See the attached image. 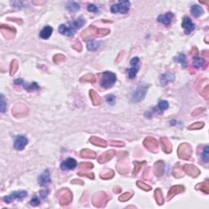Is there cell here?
<instances>
[{
  "mask_svg": "<svg viewBox=\"0 0 209 209\" xmlns=\"http://www.w3.org/2000/svg\"><path fill=\"white\" fill-rule=\"evenodd\" d=\"M117 77L115 74H114L113 72H110V71H106V72L102 73V75H101L100 84L105 89H109L114 86Z\"/></svg>",
  "mask_w": 209,
  "mask_h": 209,
  "instance_id": "cell-1",
  "label": "cell"
},
{
  "mask_svg": "<svg viewBox=\"0 0 209 209\" xmlns=\"http://www.w3.org/2000/svg\"><path fill=\"white\" fill-rule=\"evenodd\" d=\"M148 88H149L148 84L141 83L137 86V88L135 89L134 93L132 94V101L133 102H140V101H142L144 99V97H145L146 93H147Z\"/></svg>",
  "mask_w": 209,
  "mask_h": 209,
  "instance_id": "cell-2",
  "label": "cell"
},
{
  "mask_svg": "<svg viewBox=\"0 0 209 209\" xmlns=\"http://www.w3.org/2000/svg\"><path fill=\"white\" fill-rule=\"evenodd\" d=\"M130 6H131V3H130L129 1H128V0H122V1H119L116 4L112 5L111 7H110V11L112 13L120 12L122 14H126L128 13V11H129Z\"/></svg>",
  "mask_w": 209,
  "mask_h": 209,
  "instance_id": "cell-3",
  "label": "cell"
},
{
  "mask_svg": "<svg viewBox=\"0 0 209 209\" xmlns=\"http://www.w3.org/2000/svg\"><path fill=\"white\" fill-rule=\"evenodd\" d=\"M140 59L138 57H133L131 61H130V67L129 69L127 70V75H128V78L131 79V80H134L136 76H137V74L139 70V67H140Z\"/></svg>",
  "mask_w": 209,
  "mask_h": 209,
  "instance_id": "cell-4",
  "label": "cell"
},
{
  "mask_svg": "<svg viewBox=\"0 0 209 209\" xmlns=\"http://www.w3.org/2000/svg\"><path fill=\"white\" fill-rule=\"evenodd\" d=\"M192 154V149L187 143L181 144L178 148V156L180 159H189Z\"/></svg>",
  "mask_w": 209,
  "mask_h": 209,
  "instance_id": "cell-5",
  "label": "cell"
},
{
  "mask_svg": "<svg viewBox=\"0 0 209 209\" xmlns=\"http://www.w3.org/2000/svg\"><path fill=\"white\" fill-rule=\"evenodd\" d=\"M27 196L26 191H15L13 193H11V194H9L7 196H5L3 198V200L5 202L7 203H10L15 199H18V200H22L23 198H25Z\"/></svg>",
  "mask_w": 209,
  "mask_h": 209,
  "instance_id": "cell-6",
  "label": "cell"
},
{
  "mask_svg": "<svg viewBox=\"0 0 209 209\" xmlns=\"http://www.w3.org/2000/svg\"><path fill=\"white\" fill-rule=\"evenodd\" d=\"M143 145H145V147L146 149L150 150L151 152H154V153H156L158 151V146H159V144H158V141L154 138V137H146L145 139V141H143Z\"/></svg>",
  "mask_w": 209,
  "mask_h": 209,
  "instance_id": "cell-7",
  "label": "cell"
},
{
  "mask_svg": "<svg viewBox=\"0 0 209 209\" xmlns=\"http://www.w3.org/2000/svg\"><path fill=\"white\" fill-rule=\"evenodd\" d=\"M59 201L61 205L68 204L72 201V194L68 189H63L60 192Z\"/></svg>",
  "mask_w": 209,
  "mask_h": 209,
  "instance_id": "cell-8",
  "label": "cell"
},
{
  "mask_svg": "<svg viewBox=\"0 0 209 209\" xmlns=\"http://www.w3.org/2000/svg\"><path fill=\"white\" fill-rule=\"evenodd\" d=\"M28 144V139L25 136H18L14 141V148L17 150H22Z\"/></svg>",
  "mask_w": 209,
  "mask_h": 209,
  "instance_id": "cell-9",
  "label": "cell"
},
{
  "mask_svg": "<svg viewBox=\"0 0 209 209\" xmlns=\"http://www.w3.org/2000/svg\"><path fill=\"white\" fill-rule=\"evenodd\" d=\"M182 27L185 29V33L189 34L195 29V25L192 22L191 19L188 16H185L182 20Z\"/></svg>",
  "mask_w": 209,
  "mask_h": 209,
  "instance_id": "cell-10",
  "label": "cell"
},
{
  "mask_svg": "<svg viewBox=\"0 0 209 209\" xmlns=\"http://www.w3.org/2000/svg\"><path fill=\"white\" fill-rule=\"evenodd\" d=\"M38 182L40 186H46L51 182L50 172L48 169L45 170L38 178Z\"/></svg>",
  "mask_w": 209,
  "mask_h": 209,
  "instance_id": "cell-11",
  "label": "cell"
},
{
  "mask_svg": "<svg viewBox=\"0 0 209 209\" xmlns=\"http://www.w3.org/2000/svg\"><path fill=\"white\" fill-rule=\"evenodd\" d=\"M77 166V161L75 159L72 158H69L66 160L63 161L61 164V167L62 170L64 171H69V170H72L75 168Z\"/></svg>",
  "mask_w": 209,
  "mask_h": 209,
  "instance_id": "cell-12",
  "label": "cell"
},
{
  "mask_svg": "<svg viewBox=\"0 0 209 209\" xmlns=\"http://www.w3.org/2000/svg\"><path fill=\"white\" fill-rule=\"evenodd\" d=\"M174 15L172 12L171 11H168L165 14H162V15L159 16L158 17V21L162 23V24L165 25H170L171 23H172V20H173Z\"/></svg>",
  "mask_w": 209,
  "mask_h": 209,
  "instance_id": "cell-13",
  "label": "cell"
},
{
  "mask_svg": "<svg viewBox=\"0 0 209 209\" xmlns=\"http://www.w3.org/2000/svg\"><path fill=\"white\" fill-rule=\"evenodd\" d=\"M101 195V193H99V194H96V195L94 196V198H93V204L95 205L97 202H98V203L96 205V207H101V206L106 205V201L108 199L106 194L102 193V196Z\"/></svg>",
  "mask_w": 209,
  "mask_h": 209,
  "instance_id": "cell-14",
  "label": "cell"
},
{
  "mask_svg": "<svg viewBox=\"0 0 209 209\" xmlns=\"http://www.w3.org/2000/svg\"><path fill=\"white\" fill-rule=\"evenodd\" d=\"M115 154H116V152L115 150H108V151L105 152L98 158V162L100 163H106V162H108L112 159L113 157L115 155Z\"/></svg>",
  "mask_w": 209,
  "mask_h": 209,
  "instance_id": "cell-15",
  "label": "cell"
},
{
  "mask_svg": "<svg viewBox=\"0 0 209 209\" xmlns=\"http://www.w3.org/2000/svg\"><path fill=\"white\" fill-rule=\"evenodd\" d=\"M183 169L188 175L193 176V177H197L199 175V170L194 165H189V164H185L183 167Z\"/></svg>",
  "mask_w": 209,
  "mask_h": 209,
  "instance_id": "cell-16",
  "label": "cell"
},
{
  "mask_svg": "<svg viewBox=\"0 0 209 209\" xmlns=\"http://www.w3.org/2000/svg\"><path fill=\"white\" fill-rule=\"evenodd\" d=\"M15 84H22V85L24 86L25 89H26V90L29 91V92L39 89V86L38 84H36V83H31V84H25L24 82H23V80H20V79H18L17 80H16Z\"/></svg>",
  "mask_w": 209,
  "mask_h": 209,
  "instance_id": "cell-17",
  "label": "cell"
},
{
  "mask_svg": "<svg viewBox=\"0 0 209 209\" xmlns=\"http://www.w3.org/2000/svg\"><path fill=\"white\" fill-rule=\"evenodd\" d=\"M184 189H185V188H184V186H182V185H174V186H172V187L170 189L168 194H167V199H168V200L171 199V198H172V197H174L176 194H180V193H181V192L184 191Z\"/></svg>",
  "mask_w": 209,
  "mask_h": 209,
  "instance_id": "cell-18",
  "label": "cell"
},
{
  "mask_svg": "<svg viewBox=\"0 0 209 209\" xmlns=\"http://www.w3.org/2000/svg\"><path fill=\"white\" fill-rule=\"evenodd\" d=\"M84 24H85V20L83 17H80L76 19V20L70 22L69 23V26L75 31L76 30L80 29Z\"/></svg>",
  "mask_w": 209,
  "mask_h": 209,
  "instance_id": "cell-19",
  "label": "cell"
},
{
  "mask_svg": "<svg viewBox=\"0 0 209 209\" xmlns=\"http://www.w3.org/2000/svg\"><path fill=\"white\" fill-rule=\"evenodd\" d=\"M160 142L162 144V149H163V151L167 154H169L172 152V144L168 141V139L166 138V137H162L160 139Z\"/></svg>",
  "mask_w": 209,
  "mask_h": 209,
  "instance_id": "cell-20",
  "label": "cell"
},
{
  "mask_svg": "<svg viewBox=\"0 0 209 209\" xmlns=\"http://www.w3.org/2000/svg\"><path fill=\"white\" fill-rule=\"evenodd\" d=\"M58 30L61 34L66 36H72L75 34V31L72 30L70 26H66V25H61L58 28Z\"/></svg>",
  "mask_w": 209,
  "mask_h": 209,
  "instance_id": "cell-21",
  "label": "cell"
},
{
  "mask_svg": "<svg viewBox=\"0 0 209 209\" xmlns=\"http://www.w3.org/2000/svg\"><path fill=\"white\" fill-rule=\"evenodd\" d=\"M52 32H53L52 27H51L50 25H46L42 30L40 31L39 35L40 37L42 38L43 39H49L50 36L52 35Z\"/></svg>",
  "mask_w": 209,
  "mask_h": 209,
  "instance_id": "cell-22",
  "label": "cell"
},
{
  "mask_svg": "<svg viewBox=\"0 0 209 209\" xmlns=\"http://www.w3.org/2000/svg\"><path fill=\"white\" fill-rule=\"evenodd\" d=\"M163 172H164V163L162 161L156 162L154 165V174L158 176H161Z\"/></svg>",
  "mask_w": 209,
  "mask_h": 209,
  "instance_id": "cell-23",
  "label": "cell"
},
{
  "mask_svg": "<svg viewBox=\"0 0 209 209\" xmlns=\"http://www.w3.org/2000/svg\"><path fill=\"white\" fill-rule=\"evenodd\" d=\"M90 142L93 144L95 145H98V146H101V147H106L107 145V142L106 141H104L102 139L99 138V137H92L90 138Z\"/></svg>",
  "mask_w": 209,
  "mask_h": 209,
  "instance_id": "cell-24",
  "label": "cell"
},
{
  "mask_svg": "<svg viewBox=\"0 0 209 209\" xmlns=\"http://www.w3.org/2000/svg\"><path fill=\"white\" fill-rule=\"evenodd\" d=\"M175 77H174V75H172V74H164L161 76L160 78V82L161 84L162 85H166L167 83H169V82L173 81Z\"/></svg>",
  "mask_w": 209,
  "mask_h": 209,
  "instance_id": "cell-25",
  "label": "cell"
},
{
  "mask_svg": "<svg viewBox=\"0 0 209 209\" xmlns=\"http://www.w3.org/2000/svg\"><path fill=\"white\" fill-rule=\"evenodd\" d=\"M191 12L194 17H199L203 14V9L199 5H193L191 7Z\"/></svg>",
  "mask_w": 209,
  "mask_h": 209,
  "instance_id": "cell-26",
  "label": "cell"
},
{
  "mask_svg": "<svg viewBox=\"0 0 209 209\" xmlns=\"http://www.w3.org/2000/svg\"><path fill=\"white\" fill-rule=\"evenodd\" d=\"M101 43L97 41V40H89L87 43V48L89 51H96L99 48Z\"/></svg>",
  "mask_w": 209,
  "mask_h": 209,
  "instance_id": "cell-27",
  "label": "cell"
},
{
  "mask_svg": "<svg viewBox=\"0 0 209 209\" xmlns=\"http://www.w3.org/2000/svg\"><path fill=\"white\" fill-rule=\"evenodd\" d=\"M66 7H67V9H68L69 11L75 12V11H77L80 10V5L77 2H75V1H70V2H67V4H66Z\"/></svg>",
  "mask_w": 209,
  "mask_h": 209,
  "instance_id": "cell-28",
  "label": "cell"
},
{
  "mask_svg": "<svg viewBox=\"0 0 209 209\" xmlns=\"http://www.w3.org/2000/svg\"><path fill=\"white\" fill-rule=\"evenodd\" d=\"M175 61H177L179 63L181 64L183 68H185L186 67V65H187V61H186V57L184 53H180L179 55H177L176 57H174Z\"/></svg>",
  "mask_w": 209,
  "mask_h": 209,
  "instance_id": "cell-29",
  "label": "cell"
},
{
  "mask_svg": "<svg viewBox=\"0 0 209 209\" xmlns=\"http://www.w3.org/2000/svg\"><path fill=\"white\" fill-rule=\"evenodd\" d=\"M90 97L94 106H99L101 104V98H100L99 95L97 94L94 90H90Z\"/></svg>",
  "mask_w": 209,
  "mask_h": 209,
  "instance_id": "cell-30",
  "label": "cell"
},
{
  "mask_svg": "<svg viewBox=\"0 0 209 209\" xmlns=\"http://www.w3.org/2000/svg\"><path fill=\"white\" fill-rule=\"evenodd\" d=\"M80 155L83 158H89V159H94L95 157L97 156L96 153L90 150H83L80 153Z\"/></svg>",
  "mask_w": 209,
  "mask_h": 209,
  "instance_id": "cell-31",
  "label": "cell"
},
{
  "mask_svg": "<svg viewBox=\"0 0 209 209\" xmlns=\"http://www.w3.org/2000/svg\"><path fill=\"white\" fill-rule=\"evenodd\" d=\"M154 196H155V199H156L158 204L162 205L163 204L164 202V198H163V194H162V191H161L160 189H157L155 191H154Z\"/></svg>",
  "mask_w": 209,
  "mask_h": 209,
  "instance_id": "cell-32",
  "label": "cell"
},
{
  "mask_svg": "<svg viewBox=\"0 0 209 209\" xmlns=\"http://www.w3.org/2000/svg\"><path fill=\"white\" fill-rule=\"evenodd\" d=\"M205 65V61L204 59H202V58L200 57H194L193 59V66H194V68L198 69L203 66Z\"/></svg>",
  "mask_w": 209,
  "mask_h": 209,
  "instance_id": "cell-33",
  "label": "cell"
},
{
  "mask_svg": "<svg viewBox=\"0 0 209 209\" xmlns=\"http://www.w3.org/2000/svg\"><path fill=\"white\" fill-rule=\"evenodd\" d=\"M168 102L167 101H163V100H161L159 101V105H158V109H157V111H160V113H163L164 110H167L168 108Z\"/></svg>",
  "mask_w": 209,
  "mask_h": 209,
  "instance_id": "cell-34",
  "label": "cell"
},
{
  "mask_svg": "<svg viewBox=\"0 0 209 209\" xmlns=\"http://www.w3.org/2000/svg\"><path fill=\"white\" fill-rule=\"evenodd\" d=\"M201 159L202 161H204L205 163H208V159H209V147L208 145H206L202 150V154H201Z\"/></svg>",
  "mask_w": 209,
  "mask_h": 209,
  "instance_id": "cell-35",
  "label": "cell"
},
{
  "mask_svg": "<svg viewBox=\"0 0 209 209\" xmlns=\"http://www.w3.org/2000/svg\"><path fill=\"white\" fill-rule=\"evenodd\" d=\"M18 69V62L16 60H13L12 61H11V67H10V71H11V75H14Z\"/></svg>",
  "mask_w": 209,
  "mask_h": 209,
  "instance_id": "cell-36",
  "label": "cell"
},
{
  "mask_svg": "<svg viewBox=\"0 0 209 209\" xmlns=\"http://www.w3.org/2000/svg\"><path fill=\"white\" fill-rule=\"evenodd\" d=\"M137 185L139 188H140V189H143V190H145V191H149V190L151 189V186L146 185V184L141 182V181H137Z\"/></svg>",
  "mask_w": 209,
  "mask_h": 209,
  "instance_id": "cell-37",
  "label": "cell"
},
{
  "mask_svg": "<svg viewBox=\"0 0 209 209\" xmlns=\"http://www.w3.org/2000/svg\"><path fill=\"white\" fill-rule=\"evenodd\" d=\"M114 175H115L114 172L111 171V170H109V171H107V172H104V173L101 174V176L102 179H110V178H112L113 176H114Z\"/></svg>",
  "mask_w": 209,
  "mask_h": 209,
  "instance_id": "cell-38",
  "label": "cell"
},
{
  "mask_svg": "<svg viewBox=\"0 0 209 209\" xmlns=\"http://www.w3.org/2000/svg\"><path fill=\"white\" fill-rule=\"evenodd\" d=\"M204 126V123H202V122H198V123H193L191 126H189V129L190 130H194V129H200L202 128V127Z\"/></svg>",
  "mask_w": 209,
  "mask_h": 209,
  "instance_id": "cell-39",
  "label": "cell"
},
{
  "mask_svg": "<svg viewBox=\"0 0 209 209\" xmlns=\"http://www.w3.org/2000/svg\"><path fill=\"white\" fill-rule=\"evenodd\" d=\"M81 81L82 82H90V83H94L95 82V78L93 75H86V76H84V77H83L81 79Z\"/></svg>",
  "mask_w": 209,
  "mask_h": 209,
  "instance_id": "cell-40",
  "label": "cell"
},
{
  "mask_svg": "<svg viewBox=\"0 0 209 209\" xmlns=\"http://www.w3.org/2000/svg\"><path fill=\"white\" fill-rule=\"evenodd\" d=\"M196 188H199L202 191H204L206 194H208L209 187H208V185H207V184H205V183H201L200 185H198V186H196Z\"/></svg>",
  "mask_w": 209,
  "mask_h": 209,
  "instance_id": "cell-41",
  "label": "cell"
},
{
  "mask_svg": "<svg viewBox=\"0 0 209 209\" xmlns=\"http://www.w3.org/2000/svg\"><path fill=\"white\" fill-rule=\"evenodd\" d=\"M132 198V194L130 193H125V194H122L120 197H119V201L121 202H125V201H128V199Z\"/></svg>",
  "mask_w": 209,
  "mask_h": 209,
  "instance_id": "cell-42",
  "label": "cell"
},
{
  "mask_svg": "<svg viewBox=\"0 0 209 209\" xmlns=\"http://www.w3.org/2000/svg\"><path fill=\"white\" fill-rule=\"evenodd\" d=\"M145 163V162H141V163H139V162H134V165H135L134 175H136V174H137V172L140 171L141 167H142V165H143Z\"/></svg>",
  "mask_w": 209,
  "mask_h": 209,
  "instance_id": "cell-43",
  "label": "cell"
},
{
  "mask_svg": "<svg viewBox=\"0 0 209 209\" xmlns=\"http://www.w3.org/2000/svg\"><path fill=\"white\" fill-rule=\"evenodd\" d=\"M80 167L83 169H91L93 167V164L90 163H81L80 164Z\"/></svg>",
  "mask_w": 209,
  "mask_h": 209,
  "instance_id": "cell-44",
  "label": "cell"
},
{
  "mask_svg": "<svg viewBox=\"0 0 209 209\" xmlns=\"http://www.w3.org/2000/svg\"><path fill=\"white\" fill-rule=\"evenodd\" d=\"M30 204L32 205V206H38V205L40 204V199L39 198H38L37 196H34V197H33L32 198V199L30 200Z\"/></svg>",
  "mask_w": 209,
  "mask_h": 209,
  "instance_id": "cell-45",
  "label": "cell"
},
{
  "mask_svg": "<svg viewBox=\"0 0 209 209\" xmlns=\"http://www.w3.org/2000/svg\"><path fill=\"white\" fill-rule=\"evenodd\" d=\"M106 101L110 105H114L115 102V97L114 95H108V96H106Z\"/></svg>",
  "mask_w": 209,
  "mask_h": 209,
  "instance_id": "cell-46",
  "label": "cell"
},
{
  "mask_svg": "<svg viewBox=\"0 0 209 209\" xmlns=\"http://www.w3.org/2000/svg\"><path fill=\"white\" fill-rule=\"evenodd\" d=\"M6 110V102H5L4 96L1 94V112L4 113Z\"/></svg>",
  "mask_w": 209,
  "mask_h": 209,
  "instance_id": "cell-47",
  "label": "cell"
},
{
  "mask_svg": "<svg viewBox=\"0 0 209 209\" xmlns=\"http://www.w3.org/2000/svg\"><path fill=\"white\" fill-rule=\"evenodd\" d=\"M88 10L92 12H97L98 11V7L95 4H89L88 7Z\"/></svg>",
  "mask_w": 209,
  "mask_h": 209,
  "instance_id": "cell-48",
  "label": "cell"
},
{
  "mask_svg": "<svg viewBox=\"0 0 209 209\" xmlns=\"http://www.w3.org/2000/svg\"><path fill=\"white\" fill-rule=\"evenodd\" d=\"M110 144L112 145H115V146H119V147H122L124 145V143L122 142V141H110Z\"/></svg>",
  "mask_w": 209,
  "mask_h": 209,
  "instance_id": "cell-49",
  "label": "cell"
},
{
  "mask_svg": "<svg viewBox=\"0 0 209 209\" xmlns=\"http://www.w3.org/2000/svg\"><path fill=\"white\" fill-rule=\"evenodd\" d=\"M48 193H49V191L48 190V189H43V190H41V191H40V196H41L43 198H44L45 197H47V196H48Z\"/></svg>",
  "mask_w": 209,
  "mask_h": 209,
  "instance_id": "cell-50",
  "label": "cell"
},
{
  "mask_svg": "<svg viewBox=\"0 0 209 209\" xmlns=\"http://www.w3.org/2000/svg\"><path fill=\"white\" fill-rule=\"evenodd\" d=\"M79 175H82V176H88V177H89V178H91V179H94V174L93 173H89V174H88V173H79Z\"/></svg>",
  "mask_w": 209,
  "mask_h": 209,
  "instance_id": "cell-51",
  "label": "cell"
}]
</instances>
